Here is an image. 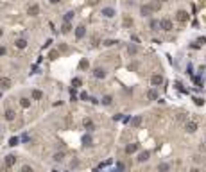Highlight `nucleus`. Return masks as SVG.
<instances>
[{"label": "nucleus", "mask_w": 206, "mask_h": 172, "mask_svg": "<svg viewBox=\"0 0 206 172\" xmlns=\"http://www.w3.org/2000/svg\"><path fill=\"white\" fill-rule=\"evenodd\" d=\"M159 29H161V31H172V29H174V27H172V22H170V20L169 18H163L161 20V22H159Z\"/></svg>", "instance_id": "1"}, {"label": "nucleus", "mask_w": 206, "mask_h": 172, "mask_svg": "<svg viewBox=\"0 0 206 172\" xmlns=\"http://www.w3.org/2000/svg\"><path fill=\"white\" fill-rule=\"evenodd\" d=\"M16 160H18V158L15 156V154H7V156H5L4 158V165H5V167H13V165H16Z\"/></svg>", "instance_id": "2"}, {"label": "nucleus", "mask_w": 206, "mask_h": 172, "mask_svg": "<svg viewBox=\"0 0 206 172\" xmlns=\"http://www.w3.org/2000/svg\"><path fill=\"white\" fill-rule=\"evenodd\" d=\"M151 158V151H142L140 154H138V158H136V161L138 163H145Z\"/></svg>", "instance_id": "3"}, {"label": "nucleus", "mask_w": 206, "mask_h": 172, "mask_svg": "<svg viewBox=\"0 0 206 172\" xmlns=\"http://www.w3.org/2000/svg\"><path fill=\"white\" fill-rule=\"evenodd\" d=\"M152 13H154V11H152L151 4H147V5H142V7H140V15H142V16H151Z\"/></svg>", "instance_id": "4"}, {"label": "nucleus", "mask_w": 206, "mask_h": 172, "mask_svg": "<svg viewBox=\"0 0 206 172\" xmlns=\"http://www.w3.org/2000/svg\"><path fill=\"white\" fill-rule=\"evenodd\" d=\"M151 84H152V86H159V84H163V75L154 74V75L151 77Z\"/></svg>", "instance_id": "5"}, {"label": "nucleus", "mask_w": 206, "mask_h": 172, "mask_svg": "<svg viewBox=\"0 0 206 172\" xmlns=\"http://www.w3.org/2000/svg\"><path fill=\"white\" fill-rule=\"evenodd\" d=\"M185 131H187V133H195V131H197V122H194V120L187 122V125H185Z\"/></svg>", "instance_id": "6"}, {"label": "nucleus", "mask_w": 206, "mask_h": 172, "mask_svg": "<svg viewBox=\"0 0 206 172\" xmlns=\"http://www.w3.org/2000/svg\"><path fill=\"white\" fill-rule=\"evenodd\" d=\"M101 15L106 16V18H113V16L117 15V13H115V9H113V7H104V9L101 11Z\"/></svg>", "instance_id": "7"}, {"label": "nucleus", "mask_w": 206, "mask_h": 172, "mask_svg": "<svg viewBox=\"0 0 206 172\" xmlns=\"http://www.w3.org/2000/svg\"><path fill=\"white\" fill-rule=\"evenodd\" d=\"M138 147H140V143H129L127 147H125V154H135Z\"/></svg>", "instance_id": "8"}, {"label": "nucleus", "mask_w": 206, "mask_h": 172, "mask_svg": "<svg viewBox=\"0 0 206 172\" xmlns=\"http://www.w3.org/2000/svg\"><path fill=\"white\" fill-rule=\"evenodd\" d=\"M0 88H2V90L11 88V79L9 77H0Z\"/></svg>", "instance_id": "9"}, {"label": "nucleus", "mask_w": 206, "mask_h": 172, "mask_svg": "<svg viewBox=\"0 0 206 172\" xmlns=\"http://www.w3.org/2000/svg\"><path fill=\"white\" fill-rule=\"evenodd\" d=\"M84 34H86V27H84V25H79V27H75V38H77V39L84 38Z\"/></svg>", "instance_id": "10"}, {"label": "nucleus", "mask_w": 206, "mask_h": 172, "mask_svg": "<svg viewBox=\"0 0 206 172\" xmlns=\"http://www.w3.org/2000/svg\"><path fill=\"white\" fill-rule=\"evenodd\" d=\"M176 18L179 20V22H187V20H188V13L187 11H177Z\"/></svg>", "instance_id": "11"}, {"label": "nucleus", "mask_w": 206, "mask_h": 172, "mask_svg": "<svg viewBox=\"0 0 206 172\" xmlns=\"http://www.w3.org/2000/svg\"><path fill=\"white\" fill-rule=\"evenodd\" d=\"M83 124H84V127L88 129V131H93V129H95V124H93V120H91V118H84Z\"/></svg>", "instance_id": "12"}, {"label": "nucleus", "mask_w": 206, "mask_h": 172, "mask_svg": "<svg viewBox=\"0 0 206 172\" xmlns=\"http://www.w3.org/2000/svg\"><path fill=\"white\" fill-rule=\"evenodd\" d=\"M5 120H7V122H13V120H15V118H16V113H15V111H13V109H7V111H5Z\"/></svg>", "instance_id": "13"}, {"label": "nucleus", "mask_w": 206, "mask_h": 172, "mask_svg": "<svg viewBox=\"0 0 206 172\" xmlns=\"http://www.w3.org/2000/svg\"><path fill=\"white\" fill-rule=\"evenodd\" d=\"M93 75H95L97 79H104V77H106V70H104V68H95V70H93Z\"/></svg>", "instance_id": "14"}, {"label": "nucleus", "mask_w": 206, "mask_h": 172, "mask_svg": "<svg viewBox=\"0 0 206 172\" xmlns=\"http://www.w3.org/2000/svg\"><path fill=\"white\" fill-rule=\"evenodd\" d=\"M20 106H22L23 109L31 108V99H27V97H22V99H20Z\"/></svg>", "instance_id": "15"}, {"label": "nucleus", "mask_w": 206, "mask_h": 172, "mask_svg": "<svg viewBox=\"0 0 206 172\" xmlns=\"http://www.w3.org/2000/svg\"><path fill=\"white\" fill-rule=\"evenodd\" d=\"M29 15L31 16H38L39 15V5H36V4L31 5V7H29Z\"/></svg>", "instance_id": "16"}, {"label": "nucleus", "mask_w": 206, "mask_h": 172, "mask_svg": "<svg viewBox=\"0 0 206 172\" xmlns=\"http://www.w3.org/2000/svg\"><path fill=\"white\" fill-rule=\"evenodd\" d=\"M15 47H16V49H25V47H27V41H25L23 38H20V39H16V41H15Z\"/></svg>", "instance_id": "17"}, {"label": "nucleus", "mask_w": 206, "mask_h": 172, "mask_svg": "<svg viewBox=\"0 0 206 172\" xmlns=\"http://www.w3.org/2000/svg\"><path fill=\"white\" fill-rule=\"evenodd\" d=\"M140 124H142V117L140 115H136V117L131 118V125H133V127H138Z\"/></svg>", "instance_id": "18"}, {"label": "nucleus", "mask_w": 206, "mask_h": 172, "mask_svg": "<svg viewBox=\"0 0 206 172\" xmlns=\"http://www.w3.org/2000/svg\"><path fill=\"white\" fill-rule=\"evenodd\" d=\"M147 99L149 101H158V91L156 90H149L147 91Z\"/></svg>", "instance_id": "19"}, {"label": "nucleus", "mask_w": 206, "mask_h": 172, "mask_svg": "<svg viewBox=\"0 0 206 172\" xmlns=\"http://www.w3.org/2000/svg\"><path fill=\"white\" fill-rule=\"evenodd\" d=\"M31 97H32V101H39V99L43 97V93H41V91H39V90H32Z\"/></svg>", "instance_id": "20"}, {"label": "nucleus", "mask_w": 206, "mask_h": 172, "mask_svg": "<svg viewBox=\"0 0 206 172\" xmlns=\"http://www.w3.org/2000/svg\"><path fill=\"white\" fill-rule=\"evenodd\" d=\"M170 170V165L169 163H159L158 165V172H169Z\"/></svg>", "instance_id": "21"}, {"label": "nucleus", "mask_w": 206, "mask_h": 172, "mask_svg": "<svg viewBox=\"0 0 206 172\" xmlns=\"http://www.w3.org/2000/svg\"><path fill=\"white\" fill-rule=\"evenodd\" d=\"M72 31V23L70 22H65L63 25H61V32H65V34H66V32H70Z\"/></svg>", "instance_id": "22"}, {"label": "nucleus", "mask_w": 206, "mask_h": 172, "mask_svg": "<svg viewBox=\"0 0 206 172\" xmlns=\"http://www.w3.org/2000/svg\"><path fill=\"white\" fill-rule=\"evenodd\" d=\"M101 102H102L104 106H111V102H113V97H111V95H104Z\"/></svg>", "instance_id": "23"}, {"label": "nucleus", "mask_w": 206, "mask_h": 172, "mask_svg": "<svg viewBox=\"0 0 206 172\" xmlns=\"http://www.w3.org/2000/svg\"><path fill=\"white\" fill-rule=\"evenodd\" d=\"M52 160H54V161H63L65 160V153H63V151H61V153H56Z\"/></svg>", "instance_id": "24"}, {"label": "nucleus", "mask_w": 206, "mask_h": 172, "mask_svg": "<svg viewBox=\"0 0 206 172\" xmlns=\"http://www.w3.org/2000/svg\"><path fill=\"white\" fill-rule=\"evenodd\" d=\"M83 143H84V145H93V140H91L90 135H84V136H83Z\"/></svg>", "instance_id": "25"}, {"label": "nucleus", "mask_w": 206, "mask_h": 172, "mask_svg": "<svg viewBox=\"0 0 206 172\" xmlns=\"http://www.w3.org/2000/svg\"><path fill=\"white\" fill-rule=\"evenodd\" d=\"M149 27H151L152 31H158V27H159V22H158V20H151V23H149Z\"/></svg>", "instance_id": "26"}, {"label": "nucleus", "mask_w": 206, "mask_h": 172, "mask_svg": "<svg viewBox=\"0 0 206 172\" xmlns=\"http://www.w3.org/2000/svg\"><path fill=\"white\" fill-rule=\"evenodd\" d=\"M127 52H129L131 56H135L136 52H138V47H136V45H129V47H127Z\"/></svg>", "instance_id": "27"}, {"label": "nucleus", "mask_w": 206, "mask_h": 172, "mask_svg": "<svg viewBox=\"0 0 206 172\" xmlns=\"http://www.w3.org/2000/svg\"><path fill=\"white\" fill-rule=\"evenodd\" d=\"M18 143H20V138H18V136H13L11 140H9V145H11V147H16Z\"/></svg>", "instance_id": "28"}, {"label": "nucleus", "mask_w": 206, "mask_h": 172, "mask_svg": "<svg viewBox=\"0 0 206 172\" xmlns=\"http://www.w3.org/2000/svg\"><path fill=\"white\" fill-rule=\"evenodd\" d=\"M117 43H118L117 39H106V41H104L106 47H113V45H117Z\"/></svg>", "instance_id": "29"}, {"label": "nucleus", "mask_w": 206, "mask_h": 172, "mask_svg": "<svg viewBox=\"0 0 206 172\" xmlns=\"http://www.w3.org/2000/svg\"><path fill=\"white\" fill-rule=\"evenodd\" d=\"M131 25H133V20L129 16H125L124 18V27H131Z\"/></svg>", "instance_id": "30"}, {"label": "nucleus", "mask_w": 206, "mask_h": 172, "mask_svg": "<svg viewBox=\"0 0 206 172\" xmlns=\"http://www.w3.org/2000/svg\"><path fill=\"white\" fill-rule=\"evenodd\" d=\"M72 18H74V11H68V13L65 15V22H70Z\"/></svg>", "instance_id": "31"}, {"label": "nucleus", "mask_w": 206, "mask_h": 172, "mask_svg": "<svg viewBox=\"0 0 206 172\" xmlns=\"http://www.w3.org/2000/svg\"><path fill=\"white\" fill-rule=\"evenodd\" d=\"M79 68H81V70L88 68V61H86V59H81V63H79Z\"/></svg>", "instance_id": "32"}, {"label": "nucleus", "mask_w": 206, "mask_h": 172, "mask_svg": "<svg viewBox=\"0 0 206 172\" xmlns=\"http://www.w3.org/2000/svg\"><path fill=\"white\" fill-rule=\"evenodd\" d=\"M72 84H74V88H77V86H81V84H83V81H81L79 77H75L74 81H72Z\"/></svg>", "instance_id": "33"}, {"label": "nucleus", "mask_w": 206, "mask_h": 172, "mask_svg": "<svg viewBox=\"0 0 206 172\" xmlns=\"http://www.w3.org/2000/svg\"><path fill=\"white\" fill-rule=\"evenodd\" d=\"M20 172H34V170H32V167H29V165H23V167L20 169Z\"/></svg>", "instance_id": "34"}, {"label": "nucleus", "mask_w": 206, "mask_h": 172, "mask_svg": "<svg viewBox=\"0 0 206 172\" xmlns=\"http://www.w3.org/2000/svg\"><path fill=\"white\" fill-rule=\"evenodd\" d=\"M151 7H152V11H158L159 7H161V4H159V2H154V4H151Z\"/></svg>", "instance_id": "35"}, {"label": "nucleus", "mask_w": 206, "mask_h": 172, "mask_svg": "<svg viewBox=\"0 0 206 172\" xmlns=\"http://www.w3.org/2000/svg\"><path fill=\"white\" fill-rule=\"evenodd\" d=\"M57 56H59V54H57V50H52L49 57H50V59H57Z\"/></svg>", "instance_id": "36"}, {"label": "nucleus", "mask_w": 206, "mask_h": 172, "mask_svg": "<svg viewBox=\"0 0 206 172\" xmlns=\"http://www.w3.org/2000/svg\"><path fill=\"white\" fill-rule=\"evenodd\" d=\"M70 167H72V169H75V167H79V160H74V161L70 163Z\"/></svg>", "instance_id": "37"}, {"label": "nucleus", "mask_w": 206, "mask_h": 172, "mask_svg": "<svg viewBox=\"0 0 206 172\" xmlns=\"http://www.w3.org/2000/svg\"><path fill=\"white\" fill-rule=\"evenodd\" d=\"M194 101H195V104H197V106H203V102H204L203 99H199V97H197V99H194Z\"/></svg>", "instance_id": "38"}, {"label": "nucleus", "mask_w": 206, "mask_h": 172, "mask_svg": "<svg viewBox=\"0 0 206 172\" xmlns=\"http://www.w3.org/2000/svg\"><path fill=\"white\" fill-rule=\"evenodd\" d=\"M117 170L122 172V170H124V163H117Z\"/></svg>", "instance_id": "39"}, {"label": "nucleus", "mask_w": 206, "mask_h": 172, "mask_svg": "<svg viewBox=\"0 0 206 172\" xmlns=\"http://www.w3.org/2000/svg\"><path fill=\"white\" fill-rule=\"evenodd\" d=\"M86 99H88V93H86V91H83V93H81V101H86Z\"/></svg>", "instance_id": "40"}, {"label": "nucleus", "mask_w": 206, "mask_h": 172, "mask_svg": "<svg viewBox=\"0 0 206 172\" xmlns=\"http://www.w3.org/2000/svg\"><path fill=\"white\" fill-rule=\"evenodd\" d=\"M5 52H7V50H5V47H0V56H5Z\"/></svg>", "instance_id": "41"}, {"label": "nucleus", "mask_w": 206, "mask_h": 172, "mask_svg": "<svg viewBox=\"0 0 206 172\" xmlns=\"http://www.w3.org/2000/svg\"><path fill=\"white\" fill-rule=\"evenodd\" d=\"M88 4H90V5H97V4H99V0H90Z\"/></svg>", "instance_id": "42"}, {"label": "nucleus", "mask_w": 206, "mask_h": 172, "mask_svg": "<svg viewBox=\"0 0 206 172\" xmlns=\"http://www.w3.org/2000/svg\"><path fill=\"white\" fill-rule=\"evenodd\" d=\"M0 172H9V167H5V165H4V167L0 169Z\"/></svg>", "instance_id": "43"}, {"label": "nucleus", "mask_w": 206, "mask_h": 172, "mask_svg": "<svg viewBox=\"0 0 206 172\" xmlns=\"http://www.w3.org/2000/svg\"><path fill=\"white\" fill-rule=\"evenodd\" d=\"M50 2H52V4H59V2H61V0H50Z\"/></svg>", "instance_id": "44"}, {"label": "nucleus", "mask_w": 206, "mask_h": 172, "mask_svg": "<svg viewBox=\"0 0 206 172\" xmlns=\"http://www.w3.org/2000/svg\"><path fill=\"white\" fill-rule=\"evenodd\" d=\"M190 172H199V170H197V169H192V170H190Z\"/></svg>", "instance_id": "45"}, {"label": "nucleus", "mask_w": 206, "mask_h": 172, "mask_svg": "<svg viewBox=\"0 0 206 172\" xmlns=\"http://www.w3.org/2000/svg\"><path fill=\"white\" fill-rule=\"evenodd\" d=\"M159 2H169V0H159Z\"/></svg>", "instance_id": "46"}, {"label": "nucleus", "mask_w": 206, "mask_h": 172, "mask_svg": "<svg viewBox=\"0 0 206 172\" xmlns=\"http://www.w3.org/2000/svg\"><path fill=\"white\" fill-rule=\"evenodd\" d=\"M0 36H2V29H0Z\"/></svg>", "instance_id": "47"}, {"label": "nucleus", "mask_w": 206, "mask_h": 172, "mask_svg": "<svg viewBox=\"0 0 206 172\" xmlns=\"http://www.w3.org/2000/svg\"><path fill=\"white\" fill-rule=\"evenodd\" d=\"M52 172H57V170H52Z\"/></svg>", "instance_id": "48"}]
</instances>
